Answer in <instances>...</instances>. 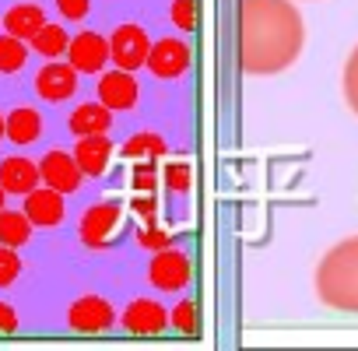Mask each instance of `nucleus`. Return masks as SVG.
I'll use <instances>...</instances> for the list:
<instances>
[{
	"instance_id": "1",
	"label": "nucleus",
	"mask_w": 358,
	"mask_h": 351,
	"mask_svg": "<svg viewBox=\"0 0 358 351\" xmlns=\"http://www.w3.org/2000/svg\"><path fill=\"white\" fill-rule=\"evenodd\" d=\"M306 46V22L292 0L239 4V67L253 78L288 71Z\"/></svg>"
},
{
	"instance_id": "2",
	"label": "nucleus",
	"mask_w": 358,
	"mask_h": 351,
	"mask_svg": "<svg viewBox=\"0 0 358 351\" xmlns=\"http://www.w3.org/2000/svg\"><path fill=\"white\" fill-rule=\"evenodd\" d=\"M316 295L334 313H358V236L327 250L316 267Z\"/></svg>"
},
{
	"instance_id": "3",
	"label": "nucleus",
	"mask_w": 358,
	"mask_h": 351,
	"mask_svg": "<svg viewBox=\"0 0 358 351\" xmlns=\"http://www.w3.org/2000/svg\"><path fill=\"white\" fill-rule=\"evenodd\" d=\"M190 274H194L190 257L183 250H172V246L155 250V257L148 264V281L158 292H179V288H187L190 285Z\"/></svg>"
},
{
	"instance_id": "4",
	"label": "nucleus",
	"mask_w": 358,
	"mask_h": 351,
	"mask_svg": "<svg viewBox=\"0 0 358 351\" xmlns=\"http://www.w3.org/2000/svg\"><path fill=\"white\" fill-rule=\"evenodd\" d=\"M190 60H194L190 46H187L183 39H172V36H169V39L151 43L144 67H148L158 81H176V78H183V74L190 71Z\"/></svg>"
},
{
	"instance_id": "5",
	"label": "nucleus",
	"mask_w": 358,
	"mask_h": 351,
	"mask_svg": "<svg viewBox=\"0 0 358 351\" xmlns=\"http://www.w3.org/2000/svg\"><path fill=\"white\" fill-rule=\"evenodd\" d=\"M151 50V36L141 25H120L109 36V64H116L120 71H141Z\"/></svg>"
},
{
	"instance_id": "6",
	"label": "nucleus",
	"mask_w": 358,
	"mask_h": 351,
	"mask_svg": "<svg viewBox=\"0 0 358 351\" xmlns=\"http://www.w3.org/2000/svg\"><path fill=\"white\" fill-rule=\"evenodd\" d=\"M113 323H116V309L102 295H81L67 309V327L74 334H106L113 330Z\"/></svg>"
},
{
	"instance_id": "7",
	"label": "nucleus",
	"mask_w": 358,
	"mask_h": 351,
	"mask_svg": "<svg viewBox=\"0 0 358 351\" xmlns=\"http://www.w3.org/2000/svg\"><path fill=\"white\" fill-rule=\"evenodd\" d=\"M64 57L78 74H102L109 64V39L102 32H78L71 36Z\"/></svg>"
},
{
	"instance_id": "8",
	"label": "nucleus",
	"mask_w": 358,
	"mask_h": 351,
	"mask_svg": "<svg viewBox=\"0 0 358 351\" xmlns=\"http://www.w3.org/2000/svg\"><path fill=\"white\" fill-rule=\"evenodd\" d=\"M116 225H120V204H113V201L92 204V208L81 215V222H78V239H81L88 250H102V246H109Z\"/></svg>"
},
{
	"instance_id": "9",
	"label": "nucleus",
	"mask_w": 358,
	"mask_h": 351,
	"mask_svg": "<svg viewBox=\"0 0 358 351\" xmlns=\"http://www.w3.org/2000/svg\"><path fill=\"white\" fill-rule=\"evenodd\" d=\"M95 92H99V102L113 113H127L141 102V85H137L134 71H120V67L109 74H99Z\"/></svg>"
},
{
	"instance_id": "10",
	"label": "nucleus",
	"mask_w": 358,
	"mask_h": 351,
	"mask_svg": "<svg viewBox=\"0 0 358 351\" xmlns=\"http://www.w3.org/2000/svg\"><path fill=\"white\" fill-rule=\"evenodd\" d=\"M25 218L32 222V229H57L64 218H67V201H64V194L60 190H53V187H36V190H29L25 194Z\"/></svg>"
},
{
	"instance_id": "11",
	"label": "nucleus",
	"mask_w": 358,
	"mask_h": 351,
	"mask_svg": "<svg viewBox=\"0 0 358 351\" xmlns=\"http://www.w3.org/2000/svg\"><path fill=\"white\" fill-rule=\"evenodd\" d=\"M81 180H85V172L78 169L74 155L57 151V148L43 155V162H39V183H46V187H53V190H60L67 197V194L81 190Z\"/></svg>"
},
{
	"instance_id": "12",
	"label": "nucleus",
	"mask_w": 358,
	"mask_h": 351,
	"mask_svg": "<svg viewBox=\"0 0 358 351\" xmlns=\"http://www.w3.org/2000/svg\"><path fill=\"white\" fill-rule=\"evenodd\" d=\"M169 327V309L155 299H134L123 309V330L137 337H158Z\"/></svg>"
},
{
	"instance_id": "13",
	"label": "nucleus",
	"mask_w": 358,
	"mask_h": 351,
	"mask_svg": "<svg viewBox=\"0 0 358 351\" xmlns=\"http://www.w3.org/2000/svg\"><path fill=\"white\" fill-rule=\"evenodd\" d=\"M78 92V71L71 64H64L60 57L50 60L39 74H36V95L43 102H67Z\"/></svg>"
},
{
	"instance_id": "14",
	"label": "nucleus",
	"mask_w": 358,
	"mask_h": 351,
	"mask_svg": "<svg viewBox=\"0 0 358 351\" xmlns=\"http://www.w3.org/2000/svg\"><path fill=\"white\" fill-rule=\"evenodd\" d=\"M0 187H4V194L25 197L29 190L39 187V162H32L25 155L4 158V162H0Z\"/></svg>"
},
{
	"instance_id": "15",
	"label": "nucleus",
	"mask_w": 358,
	"mask_h": 351,
	"mask_svg": "<svg viewBox=\"0 0 358 351\" xmlns=\"http://www.w3.org/2000/svg\"><path fill=\"white\" fill-rule=\"evenodd\" d=\"M109 158H113V141L106 137V134H92V137H78V144H74V162H78V169L85 172V176H102L106 172V165H109Z\"/></svg>"
},
{
	"instance_id": "16",
	"label": "nucleus",
	"mask_w": 358,
	"mask_h": 351,
	"mask_svg": "<svg viewBox=\"0 0 358 351\" xmlns=\"http://www.w3.org/2000/svg\"><path fill=\"white\" fill-rule=\"evenodd\" d=\"M74 137H92V134H109L113 130V109H106L102 102H81L71 120H67Z\"/></svg>"
},
{
	"instance_id": "17",
	"label": "nucleus",
	"mask_w": 358,
	"mask_h": 351,
	"mask_svg": "<svg viewBox=\"0 0 358 351\" xmlns=\"http://www.w3.org/2000/svg\"><path fill=\"white\" fill-rule=\"evenodd\" d=\"M4 137L11 144H36L43 137V116L32 109V106H18L15 113L4 116Z\"/></svg>"
},
{
	"instance_id": "18",
	"label": "nucleus",
	"mask_w": 358,
	"mask_h": 351,
	"mask_svg": "<svg viewBox=\"0 0 358 351\" xmlns=\"http://www.w3.org/2000/svg\"><path fill=\"white\" fill-rule=\"evenodd\" d=\"M46 25V11L39 4H15L8 15H4V32L15 36V39H32L39 29Z\"/></svg>"
},
{
	"instance_id": "19",
	"label": "nucleus",
	"mask_w": 358,
	"mask_h": 351,
	"mask_svg": "<svg viewBox=\"0 0 358 351\" xmlns=\"http://www.w3.org/2000/svg\"><path fill=\"white\" fill-rule=\"evenodd\" d=\"M67 43H71V36H67V29L64 25H43L32 39H29V46L39 53V57H46V60H57V57H64L67 53Z\"/></svg>"
},
{
	"instance_id": "20",
	"label": "nucleus",
	"mask_w": 358,
	"mask_h": 351,
	"mask_svg": "<svg viewBox=\"0 0 358 351\" xmlns=\"http://www.w3.org/2000/svg\"><path fill=\"white\" fill-rule=\"evenodd\" d=\"M32 222L25 218V211H0V243L4 246H25L32 239Z\"/></svg>"
},
{
	"instance_id": "21",
	"label": "nucleus",
	"mask_w": 358,
	"mask_h": 351,
	"mask_svg": "<svg viewBox=\"0 0 358 351\" xmlns=\"http://www.w3.org/2000/svg\"><path fill=\"white\" fill-rule=\"evenodd\" d=\"M29 64V46L25 39H15V36H0V74H18L22 67Z\"/></svg>"
},
{
	"instance_id": "22",
	"label": "nucleus",
	"mask_w": 358,
	"mask_h": 351,
	"mask_svg": "<svg viewBox=\"0 0 358 351\" xmlns=\"http://www.w3.org/2000/svg\"><path fill=\"white\" fill-rule=\"evenodd\" d=\"M123 155L127 158H165L169 155V144H165V137H158V134H134L127 144H123Z\"/></svg>"
},
{
	"instance_id": "23",
	"label": "nucleus",
	"mask_w": 358,
	"mask_h": 351,
	"mask_svg": "<svg viewBox=\"0 0 358 351\" xmlns=\"http://www.w3.org/2000/svg\"><path fill=\"white\" fill-rule=\"evenodd\" d=\"M169 327L187 334V337H197L201 334V306L190 302V299L176 302V309H169Z\"/></svg>"
},
{
	"instance_id": "24",
	"label": "nucleus",
	"mask_w": 358,
	"mask_h": 351,
	"mask_svg": "<svg viewBox=\"0 0 358 351\" xmlns=\"http://www.w3.org/2000/svg\"><path fill=\"white\" fill-rule=\"evenodd\" d=\"M169 18L179 32H194L197 22H201V8H197V0H172V8H169Z\"/></svg>"
},
{
	"instance_id": "25",
	"label": "nucleus",
	"mask_w": 358,
	"mask_h": 351,
	"mask_svg": "<svg viewBox=\"0 0 358 351\" xmlns=\"http://www.w3.org/2000/svg\"><path fill=\"white\" fill-rule=\"evenodd\" d=\"M341 88H344V102H348V109L358 116V46L351 50V57H348V64H344Z\"/></svg>"
},
{
	"instance_id": "26",
	"label": "nucleus",
	"mask_w": 358,
	"mask_h": 351,
	"mask_svg": "<svg viewBox=\"0 0 358 351\" xmlns=\"http://www.w3.org/2000/svg\"><path fill=\"white\" fill-rule=\"evenodd\" d=\"M22 274V257L15 246H4L0 243V288H11Z\"/></svg>"
},
{
	"instance_id": "27",
	"label": "nucleus",
	"mask_w": 358,
	"mask_h": 351,
	"mask_svg": "<svg viewBox=\"0 0 358 351\" xmlns=\"http://www.w3.org/2000/svg\"><path fill=\"white\" fill-rule=\"evenodd\" d=\"M130 183H134V190L137 194H155V187H158V169H155V158H137V169H134V176H130Z\"/></svg>"
},
{
	"instance_id": "28",
	"label": "nucleus",
	"mask_w": 358,
	"mask_h": 351,
	"mask_svg": "<svg viewBox=\"0 0 358 351\" xmlns=\"http://www.w3.org/2000/svg\"><path fill=\"white\" fill-rule=\"evenodd\" d=\"M165 187H169L172 194H187V190L194 187V172H190V165H183V162L165 165Z\"/></svg>"
},
{
	"instance_id": "29",
	"label": "nucleus",
	"mask_w": 358,
	"mask_h": 351,
	"mask_svg": "<svg viewBox=\"0 0 358 351\" xmlns=\"http://www.w3.org/2000/svg\"><path fill=\"white\" fill-rule=\"evenodd\" d=\"M57 11H60V18H67V22H81V18H88V11H92V0H57Z\"/></svg>"
},
{
	"instance_id": "30",
	"label": "nucleus",
	"mask_w": 358,
	"mask_h": 351,
	"mask_svg": "<svg viewBox=\"0 0 358 351\" xmlns=\"http://www.w3.org/2000/svg\"><path fill=\"white\" fill-rule=\"evenodd\" d=\"M137 243H141L144 250H151V253H155V250L169 246L172 239H169V232H165V229H155V222H151V225H148L144 232H137Z\"/></svg>"
},
{
	"instance_id": "31",
	"label": "nucleus",
	"mask_w": 358,
	"mask_h": 351,
	"mask_svg": "<svg viewBox=\"0 0 358 351\" xmlns=\"http://www.w3.org/2000/svg\"><path fill=\"white\" fill-rule=\"evenodd\" d=\"M134 211L151 225V222H155V211H158V201H155L151 194H141V197H134Z\"/></svg>"
},
{
	"instance_id": "32",
	"label": "nucleus",
	"mask_w": 358,
	"mask_h": 351,
	"mask_svg": "<svg viewBox=\"0 0 358 351\" xmlns=\"http://www.w3.org/2000/svg\"><path fill=\"white\" fill-rule=\"evenodd\" d=\"M18 327H22V320H18L15 306H8V302H0V334H15Z\"/></svg>"
},
{
	"instance_id": "33",
	"label": "nucleus",
	"mask_w": 358,
	"mask_h": 351,
	"mask_svg": "<svg viewBox=\"0 0 358 351\" xmlns=\"http://www.w3.org/2000/svg\"><path fill=\"white\" fill-rule=\"evenodd\" d=\"M4 201H8V194H4V187H0V211H4Z\"/></svg>"
},
{
	"instance_id": "34",
	"label": "nucleus",
	"mask_w": 358,
	"mask_h": 351,
	"mask_svg": "<svg viewBox=\"0 0 358 351\" xmlns=\"http://www.w3.org/2000/svg\"><path fill=\"white\" fill-rule=\"evenodd\" d=\"M0 141H4V113H0Z\"/></svg>"
}]
</instances>
